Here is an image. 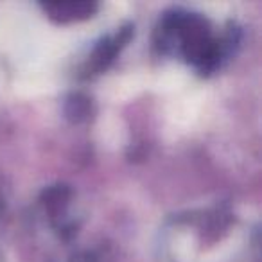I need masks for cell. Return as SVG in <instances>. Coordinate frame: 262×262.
<instances>
[]
</instances>
